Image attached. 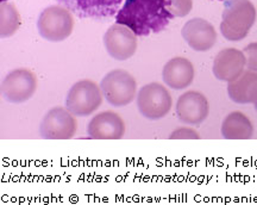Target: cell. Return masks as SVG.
Segmentation results:
<instances>
[{
    "instance_id": "1",
    "label": "cell",
    "mask_w": 257,
    "mask_h": 205,
    "mask_svg": "<svg viewBox=\"0 0 257 205\" xmlns=\"http://www.w3.org/2000/svg\"><path fill=\"white\" fill-rule=\"evenodd\" d=\"M170 0H125L115 15V23L125 25L136 36L161 33L174 19Z\"/></svg>"
},
{
    "instance_id": "2",
    "label": "cell",
    "mask_w": 257,
    "mask_h": 205,
    "mask_svg": "<svg viewBox=\"0 0 257 205\" xmlns=\"http://www.w3.org/2000/svg\"><path fill=\"white\" fill-rule=\"evenodd\" d=\"M255 8L249 0H225L220 31L229 41L243 40L255 22Z\"/></svg>"
},
{
    "instance_id": "3",
    "label": "cell",
    "mask_w": 257,
    "mask_h": 205,
    "mask_svg": "<svg viewBox=\"0 0 257 205\" xmlns=\"http://www.w3.org/2000/svg\"><path fill=\"white\" fill-rule=\"evenodd\" d=\"M74 17L62 5L48 6L37 19V30L42 38L49 42H62L73 33Z\"/></svg>"
},
{
    "instance_id": "4",
    "label": "cell",
    "mask_w": 257,
    "mask_h": 205,
    "mask_svg": "<svg viewBox=\"0 0 257 205\" xmlns=\"http://www.w3.org/2000/svg\"><path fill=\"white\" fill-rule=\"evenodd\" d=\"M100 86L89 79L76 81L66 97V108L75 117H87L94 114L102 104Z\"/></svg>"
},
{
    "instance_id": "5",
    "label": "cell",
    "mask_w": 257,
    "mask_h": 205,
    "mask_svg": "<svg viewBox=\"0 0 257 205\" xmlns=\"http://www.w3.org/2000/svg\"><path fill=\"white\" fill-rule=\"evenodd\" d=\"M100 88L108 104L120 108L134 101L137 92V82L126 70L113 69L101 79Z\"/></svg>"
},
{
    "instance_id": "6",
    "label": "cell",
    "mask_w": 257,
    "mask_h": 205,
    "mask_svg": "<svg viewBox=\"0 0 257 205\" xmlns=\"http://www.w3.org/2000/svg\"><path fill=\"white\" fill-rule=\"evenodd\" d=\"M173 99L169 91L159 82L143 86L137 94V107L148 120H161L172 110Z\"/></svg>"
},
{
    "instance_id": "7",
    "label": "cell",
    "mask_w": 257,
    "mask_h": 205,
    "mask_svg": "<svg viewBox=\"0 0 257 205\" xmlns=\"http://www.w3.org/2000/svg\"><path fill=\"white\" fill-rule=\"evenodd\" d=\"M78 130L75 116L67 108L56 107L44 115L40 126L41 137L44 140H70Z\"/></svg>"
},
{
    "instance_id": "8",
    "label": "cell",
    "mask_w": 257,
    "mask_h": 205,
    "mask_svg": "<svg viewBox=\"0 0 257 205\" xmlns=\"http://www.w3.org/2000/svg\"><path fill=\"white\" fill-rule=\"evenodd\" d=\"M37 78L27 68L11 70L2 84V94L6 101L22 104L34 97L37 91Z\"/></svg>"
},
{
    "instance_id": "9",
    "label": "cell",
    "mask_w": 257,
    "mask_h": 205,
    "mask_svg": "<svg viewBox=\"0 0 257 205\" xmlns=\"http://www.w3.org/2000/svg\"><path fill=\"white\" fill-rule=\"evenodd\" d=\"M79 18L107 21L119 11L123 0H57Z\"/></svg>"
},
{
    "instance_id": "10",
    "label": "cell",
    "mask_w": 257,
    "mask_h": 205,
    "mask_svg": "<svg viewBox=\"0 0 257 205\" xmlns=\"http://www.w3.org/2000/svg\"><path fill=\"white\" fill-rule=\"evenodd\" d=\"M104 46L114 60H128L137 50V36L127 27L115 23L105 33Z\"/></svg>"
},
{
    "instance_id": "11",
    "label": "cell",
    "mask_w": 257,
    "mask_h": 205,
    "mask_svg": "<svg viewBox=\"0 0 257 205\" xmlns=\"http://www.w3.org/2000/svg\"><path fill=\"white\" fill-rule=\"evenodd\" d=\"M176 114L182 123L200 126L208 116L207 98L197 91L186 92L178 99Z\"/></svg>"
},
{
    "instance_id": "12",
    "label": "cell",
    "mask_w": 257,
    "mask_h": 205,
    "mask_svg": "<svg viewBox=\"0 0 257 205\" xmlns=\"http://www.w3.org/2000/svg\"><path fill=\"white\" fill-rule=\"evenodd\" d=\"M87 134L93 140H120L125 134V123L113 111H102L88 123Z\"/></svg>"
},
{
    "instance_id": "13",
    "label": "cell",
    "mask_w": 257,
    "mask_h": 205,
    "mask_svg": "<svg viewBox=\"0 0 257 205\" xmlns=\"http://www.w3.org/2000/svg\"><path fill=\"white\" fill-rule=\"evenodd\" d=\"M182 37L192 49L207 51L214 46L217 41V31L210 22L202 18H193L184 25Z\"/></svg>"
},
{
    "instance_id": "14",
    "label": "cell",
    "mask_w": 257,
    "mask_h": 205,
    "mask_svg": "<svg viewBox=\"0 0 257 205\" xmlns=\"http://www.w3.org/2000/svg\"><path fill=\"white\" fill-rule=\"evenodd\" d=\"M163 81L173 89L188 87L194 79V67L191 61L185 57H174L169 60L162 70Z\"/></svg>"
},
{
    "instance_id": "15",
    "label": "cell",
    "mask_w": 257,
    "mask_h": 205,
    "mask_svg": "<svg viewBox=\"0 0 257 205\" xmlns=\"http://www.w3.org/2000/svg\"><path fill=\"white\" fill-rule=\"evenodd\" d=\"M245 57L239 50L224 49L218 53L213 63V73L218 80L223 81H233L243 70Z\"/></svg>"
},
{
    "instance_id": "16",
    "label": "cell",
    "mask_w": 257,
    "mask_h": 205,
    "mask_svg": "<svg viewBox=\"0 0 257 205\" xmlns=\"http://www.w3.org/2000/svg\"><path fill=\"white\" fill-rule=\"evenodd\" d=\"M221 134L225 139H245L251 135V126L240 112H233L225 118Z\"/></svg>"
},
{
    "instance_id": "17",
    "label": "cell",
    "mask_w": 257,
    "mask_h": 205,
    "mask_svg": "<svg viewBox=\"0 0 257 205\" xmlns=\"http://www.w3.org/2000/svg\"><path fill=\"white\" fill-rule=\"evenodd\" d=\"M21 25V16L12 3H2L0 5V37L12 36Z\"/></svg>"
},
{
    "instance_id": "18",
    "label": "cell",
    "mask_w": 257,
    "mask_h": 205,
    "mask_svg": "<svg viewBox=\"0 0 257 205\" xmlns=\"http://www.w3.org/2000/svg\"><path fill=\"white\" fill-rule=\"evenodd\" d=\"M192 6V0H170L169 11L174 15V17H185L191 12Z\"/></svg>"
},
{
    "instance_id": "19",
    "label": "cell",
    "mask_w": 257,
    "mask_h": 205,
    "mask_svg": "<svg viewBox=\"0 0 257 205\" xmlns=\"http://www.w3.org/2000/svg\"><path fill=\"white\" fill-rule=\"evenodd\" d=\"M170 139L173 140H180V139H187V140H197L199 136L197 135L194 130L191 128H180V129L175 130L174 133L170 135Z\"/></svg>"
},
{
    "instance_id": "20",
    "label": "cell",
    "mask_w": 257,
    "mask_h": 205,
    "mask_svg": "<svg viewBox=\"0 0 257 205\" xmlns=\"http://www.w3.org/2000/svg\"><path fill=\"white\" fill-rule=\"evenodd\" d=\"M244 53L248 56V63L251 69L257 70V43H251L244 48Z\"/></svg>"
},
{
    "instance_id": "21",
    "label": "cell",
    "mask_w": 257,
    "mask_h": 205,
    "mask_svg": "<svg viewBox=\"0 0 257 205\" xmlns=\"http://www.w3.org/2000/svg\"><path fill=\"white\" fill-rule=\"evenodd\" d=\"M4 2H8V0H2V3H4Z\"/></svg>"
},
{
    "instance_id": "22",
    "label": "cell",
    "mask_w": 257,
    "mask_h": 205,
    "mask_svg": "<svg viewBox=\"0 0 257 205\" xmlns=\"http://www.w3.org/2000/svg\"><path fill=\"white\" fill-rule=\"evenodd\" d=\"M219 2H221V0H219Z\"/></svg>"
}]
</instances>
